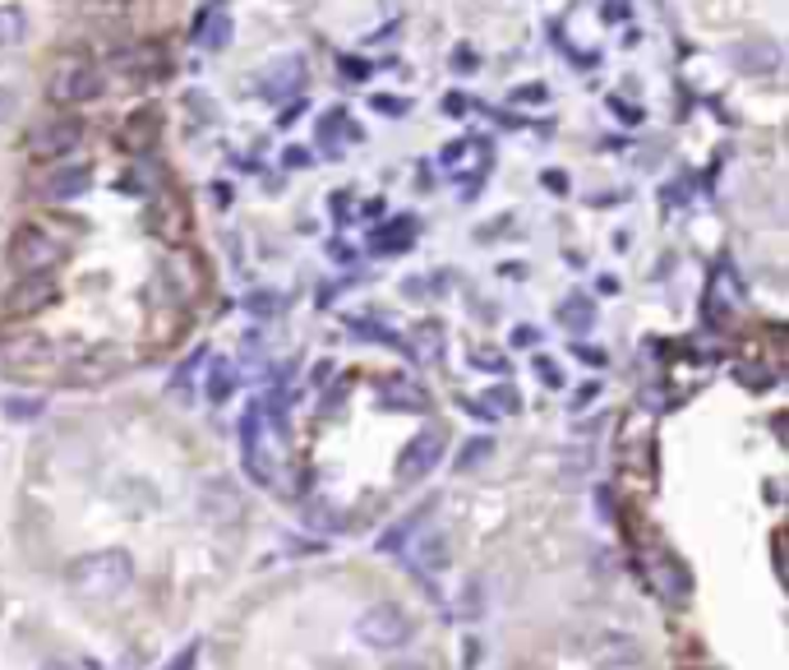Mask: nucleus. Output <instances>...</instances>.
Returning a JSON list of instances; mask_svg holds the SVG:
<instances>
[{
    "mask_svg": "<svg viewBox=\"0 0 789 670\" xmlns=\"http://www.w3.org/2000/svg\"><path fill=\"white\" fill-rule=\"evenodd\" d=\"M577 356L591 360V366H604V356H600V352H591V347H577Z\"/></svg>",
    "mask_w": 789,
    "mask_h": 670,
    "instance_id": "nucleus-40",
    "label": "nucleus"
},
{
    "mask_svg": "<svg viewBox=\"0 0 789 670\" xmlns=\"http://www.w3.org/2000/svg\"><path fill=\"white\" fill-rule=\"evenodd\" d=\"M356 139H360V125L347 121V112H328V116L319 121V144H324L328 153L347 148V144H356Z\"/></svg>",
    "mask_w": 789,
    "mask_h": 670,
    "instance_id": "nucleus-19",
    "label": "nucleus"
},
{
    "mask_svg": "<svg viewBox=\"0 0 789 670\" xmlns=\"http://www.w3.org/2000/svg\"><path fill=\"white\" fill-rule=\"evenodd\" d=\"M536 370H540V379L549 384V389H559V384H564V375L555 370V360H545V356H540V360H536Z\"/></svg>",
    "mask_w": 789,
    "mask_h": 670,
    "instance_id": "nucleus-33",
    "label": "nucleus"
},
{
    "mask_svg": "<svg viewBox=\"0 0 789 670\" xmlns=\"http://www.w3.org/2000/svg\"><path fill=\"white\" fill-rule=\"evenodd\" d=\"M194 42H199L203 51H222V46L231 42V14H227V6L199 10V19H194Z\"/></svg>",
    "mask_w": 789,
    "mask_h": 670,
    "instance_id": "nucleus-14",
    "label": "nucleus"
},
{
    "mask_svg": "<svg viewBox=\"0 0 789 670\" xmlns=\"http://www.w3.org/2000/svg\"><path fill=\"white\" fill-rule=\"evenodd\" d=\"M356 638L365 642V648L392 652V648H402V642H411V615L392 601H379L356 620Z\"/></svg>",
    "mask_w": 789,
    "mask_h": 670,
    "instance_id": "nucleus-4",
    "label": "nucleus"
},
{
    "mask_svg": "<svg viewBox=\"0 0 789 670\" xmlns=\"http://www.w3.org/2000/svg\"><path fill=\"white\" fill-rule=\"evenodd\" d=\"M199 504H203V513H208L213 523L241 519V495H235L227 481H208V485H203V495H199Z\"/></svg>",
    "mask_w": 789,
    "mask_h": 670,
    "instance_id": "nucleus-16",
    "label": "nucleus"
},
{
    "mask_svg": "<svg viewBox=\"0 0 789 670\" xmlns=\"http://www.w3.org/2000/svg\"><path fill=\"white\" fill-rule=\"evenodd\" d=\"M245 311H254V315H277V311H282V296H277V292H250V296H245Z\"/></svg>",
    "mask_w": 789,
    "mask_h": 670,
    "instance_id": "nucleus-29",
    "label": "nucleus"
},
{
    "mask_svg": "<svg viewBox=\"0 0 789 670\" xmlns=\"http://www.w3.org/2000/svg\"><path fill=\"white\" fill-rule=\"evenodd\" d=\"M74 250V231L65 222H23L10 237V264L14 273H51Z\"/></svg>",
    "mask_w": 789,
    "mask_h": 670,
    "instance_id": "nucleus-1",
    "label": "nucleus"
},
{
    "mask_svg": "<svg viewBox=\"0 0 789 670\" xmlns=\"http://www.w3.org/2000/svg\"><path fill=\"white\" fill-rule=\"evenodd\" d=\"M84 190H93V171L88 167H61V171H51L46 186H42L46 199H78Z\"/></svg>",
    "mask_w": 789,
    "mask_h": 670,
    "instance_id": "nucleus-17",
    "label": "nucleus"
},
{
    "mask_svg": "<svg viewBox=\"0 0 789 670\" xmlns=\"http://www.w3.org/2000/svg\"><path fill=\"white\" fill-rule=\"evenodd\" d=\"M135 578V559L125 551H93V555H78L70 564V587L78 597H93V601H112L129 587Z\"/></svg>",
    "mask_w": 789,
    "mask_h": 670,
    "instance_id": "nucleus-2",
    "label": "nucleus"
},
{
    "mask_svg": "<svg viewBox=\"0 0 789 670\" xmlns=\"http://www.w3.org/2000/svg\"><path fill=\"white\" fill-rule=\"evenodd\" d=\"M411 107L407 97H375V112H392V116H402Z\"/></svg>",
    "mask_w": 789,
    "mask_h": 670,
    "instance_id": "nucleus-34",
    "label": "nucleus"
},
{
    "mask_svg": "<svg viewBox=\"0 0 789 670\" xmlns=\"http://www.w3.org/2000/svg\"><path fill=\"white\" fill-rule=\"evenodd\" d=\"M443 112H449V116H462V112H466V97L449 93V97H443Z\"/></svg>",
    "mask_w": 789,
    "mask_h": 670,
    "instance_id": "nucleus-37",
    "label": "nucleus"
},
{
    "mask_svg": "<svg viewBox=\"0 0 789 670\" xmlns=\"http://www.w3.org/2000/svg\"><path fill=\"white\" fill-rule=\"evenodd\" d=\"M415 559L425 564V569H443V564H449V541H443V536H425L415 546Z\"/></svg>",
    "mask_w": 789,
    "mask_h": 670,
    "instance_id": "nucleus-26",
    "label": "nucleus"
},
{
    "mask_svg": "<svg viewBox=\"0 0 789 670\" xmlns=\"http://www.w3.org/2000/svg\"><path fill=\"white\" fill-rule=\"evenodd\" d=\"M305 56H296V51H286V56H273L269 65L259 70V93L269 97V102H286V97H296L305 88Z\"/></svg>",
    "mask_w": 789,
    "mask_h": 670,
    "instance_id": "nucleus-9",
    "label": "nucleus"
},
{
    "mask_svg": "<svg viewBox=\"0 0 789 670\" xmlns=\"http://www.w3.org/2000/svg\"><path fill=\"white\" fill-rule=\"evenodd\" d=\"M46 366H56V347L42 333H14L0 343V370L6 375H38Z\"/></svg>",
    "mask_w": 789,
    "mask_h": 670,
    "instance_id": "nucleus-5",
    "label": "nucleus"
},
{
    "mask_svg": "<svg viewBox=\"0 0 789 670\" xmlns=\"http://www.w3.org/2000/svg\"><path fill=\"white\" fill-rule=\"evenodd\" d=\"M144 222H148L152 237H162L167 245H180V241L190 237V209H186V199H180L176 190H157L148 199Z\"/></svg>",
    "mask_w": 789,
    "mask_h": 670,
    "instance_id": "nucleus-7",
    "label": "nucleus"
},
{
    "mask_svg": "<svg viewBox=\"0 0 789 670\" xmlns=\"http://www.w3.org/2000/svg\"><path fill=\"white\" fill-rule=\"evenodd\" d=\"M194 657H199V648H186V652L176 657V666H171V670H190V661H194Z\"/></svg>",
    "mask_w": 789,
    "mask_h": 670,
    "instance_id": "nucleus-38",
    "label": "nucleus"
},
{
    "mask_svg": "<svg viewBox=\"0 0 789 670\" xmlns=\"http://www.w3.org/2000/svg\"><path fill=\"white\" fill-rule=\"evenodd\" d=\"M471 360H476V366H481V370H494V375H508V360H504V356H498V352H485V347H481V352H476V356H471Z\"/></svg>",
    "mask_w": 789,
    "mask_h": 670,
    "instance_id": "nucleus-32",
    "label": "nucleus"
},
{
    "mask_svg": "<svg viewBox=\"0 0 789 670\" xmlns=\"http://www.w3.org/2000/svg\"><path fill=\"white\" fill-rule=\"evenodd\" d=\"M23 33H29V14L19 6H0V46L23 42Z\"/></svg>",
    "mask_w": 789,
    "mask_h": 670,
    "instance_id": "nucleus-24",
    "label": "nucleus"
},
{
    "mask_svg": "<svg viewBox=\"0 0 789 670\" xmlns=\"http://www.w3.org/2000/svg\"><path fill=\"white\" fill-rule=\"evenodd\" d=\"M42 670H70L65 661H51V666H42ZM78 670H97V666H78Z\"/></svg>",
    "mask_w": 789,
    "mask_h": 670,
    "instance_id": "nucleus-41",
    "label": "nucleus"
},
{
    "mask_svg": "<svg viewBox=\"0 0 789 670\" xmlns=\"http://www.w3.org/2000/svg\"><path fill=\"white\" fill-rule=\"evenodd\" d=\"M494 453V440H485V435H481V440H471L462 453H457V472H471V468H481V462Z\"/></svg>",
    "mask_w": 789,
    "mask_h": 670,
    "instance_id": "nucleus-27",
    "label": "nucleus"
},
{
    "mask_svg": "<svg viewBox=\"0 0 789 670\" xmlns=\"http://www.w3.org/2000/svg\"><path fill=\"white\" fill-rule=\"evenodd\" d=\"M78 139H84V125L70 121V116H51L29 135V153L42 158V163H56V158H65V153L78 148Z\"/></svg>",
    "mask_w": 789,
    "mask_h": 670,
    "instance_id": "nucleus-8",
    "label": "nucleus"
},
{
    "mask_svg": "<svg viewBox=\"0 0 789 670\" xmlns=\"http://www.w3.org/2000/svg\"><path fill=\"white\" fill-rule=\"evenodd\" d=\"M157 130H162V116H157V112H139V116L120 130V148H125V153H148L152 139H157Z\"/></svg>",
    "mask_w": 789,
    "mask_h": 670,
    "instance_id": "nucleus-18",
    "label": "nucleus"
},
{
    "mask_svg": "<svg viewBox=\"0 0 789 670\" xmlns=\"http://www.w3.org/2000/svg\"><path fill=\"white\" fill-rule=\"evenodd\" d=\"M411 241H415V222H411V218H398V222H388L383 231H375L370 245H375L379 254H398V250H407Z\"/></svg>",
    "mask_w": 789,
    "mask_h": 670,
    "instance_id": "nucleus-22",
    "label": "nucleus"
},
{
    "mask_svg": "<svg viewBox=\"0 0 789 670\" xmlns=\"http://www.w3.org/2000/svg\"><path fill=\"white\" fill-rule=\"evenodd\" d=\"M734 65H739L744 74H776L780 70V46L771 38L739 42V46H734Z\"/></svg>",
    "mask_w": 789,
    "mask_h": 670,
    "instance_id": "nucleus-13",
    "label": "nucleus"
},
{
    "mask_svg": "<svg viewBox=\"0 0 789 670\" xmlns=\"http://www.w3.org/2000/svg\"><path fill=\"white\" fill-rule=\"evenodd\" d=\"M536 343H540V333H536L532 324H522V328L513 333V347H536Z\"/></svg>",
    "mask_w": 789,
    "mask_h": 670,
    "instance_id": "nucleus-35",
    "label": "nucleus"
},
{
    "mask_svg": "<svg viewBox=\"0 0 789 670\" xmlns=\"http://www.w3.org/2000/svg\"><path fill=\"white\" fill-rule=\"evenodd\" d=\"M379 402L392 407V411H425V407H430V394L420 389L415 379H407V375H388V379L379 384Z\"/></svg>",
    "mask_w": 789,
    "mask_h": 670,
    "instance_id": "nucleus-12",
    "label": "nucleus"
},
{
    "mask_svg": "<svg viewBox=\"0 0 789 670\" xmlns=\"http://www.w3.org/2000/svg\"><path fill=\"white\" fill-rule=\"evenodd\" d=\"M227 394H231V366H227V360H218V366H213V379H208V398L222 402Z\"/></svg>",
    "mask_w": 789,
    "mask_h": 670,
    "instance_id": "nucleus-30",
    "label": "nucleus"
},
{
    "mask_svg": "<svg viewBox=\"0 0 789 670\" xmlns=\"http://www.w3.org/2000/svg\"><path fill=\"white\" fill-rule=\"evenodd\" d=\"M411 527H415V519H407V523H398L392 532H383V536H379V551H402V541H407Z\"/></svg>",
    "mask_w": 789,
    "mask_h": 670,
    "instance_id": "nucleus-31",
    "label": "nucleus"
},
{
    "mask_svg": "<svg viewBox=\"0 0 789 670\" xmlns=\"http://www.w3.org/2000/svg\"><path fill=\"white\" fill-rule=\"evenodd\" d=\"M476 417H498V411H517V394L513 389H490L485 398H476V402H466Z\"/></svg>",
    "mask_w": 789,
    "mask_h": 670,
    "instance_id": "nucleus-25",
    "label": "nucleus"
},
{
    "mask_svg": "<svg viewBox=\"0 0 789 670\" xmlns=\"http://www.w3.org/2000/svg\"><path fill=\"white\" fill-rule=\"evenodd\" d=\"M61 301V287H56V278L51 273H23L14 287L6 292V315L14 320H33L42 315L46 305H56Z\"/></svg>",
    "mask_w": 789,
    "mask_h": 670,
    "instance_id": "nucleus-6",
    "label": "nucleus"
},
{
    "mask_svg": "<svg viewBox=\"0 0 789 670\" xmlns=\"http://www.w3.org/2000/svg\"><path fill=\"white\" fill-rule=\"evenodd\" d=\"M439 458H443V435H439V430L415 435V440L402 449V458H398V481H420V477H430V472L439 468Z\"/></svg>",
    "mask_w": 789,
    "mask_h": 670,
    "instance_id": "nucleus-10",
    "label": "nucleus"
},
{
    "mask_svg": "<svg viewBox=\"0 0 789 670\" xmlns=\"http://www.w3.org/2000/svg\"><path fill=\"white\" fill-rule=\"evenodd\" d=\"M97 93H102V74L84 56H65L46 80V97L56 102V107H78V102H88Z\"/></svg>",
    "mask_w": 789,
    "mask_h": 670,
    "instance_id": "nucleus-3",
    "label": "nucleus"
},
{
    "mask_svg": "<svg viewBox=\"0 0 789 670\" xmlns=\"http://www.w3.org/2000/svg\"><path fill=\"white\" fill-rule=\"evenodd\" d=\"M651 583L661 587V597H665V601H683V597H688V578H683V569H678L674 559H661V564H655V569H651Z\"/></svg>",
    "mask_w": 789,
    "mask_h": 670,
    "instance_id": "nucleus-21",
    "label": "nucleus"
},
{
    "mask_svg": "<svg viewBox=\"0 0 789 670\" xmlns=\"http://www.w3.org/2000/svg\"><path fill=\"white\" fill-rule=\"evenodd\" d=\"M14 107H19V97H14L10 88H0V121H10V116H14Z\"/></svg>",
    "mask_w": 789,
    "mask_h": 670,
    "instance_id": "nucleus-36",
    "label": "nucleus"
},
{
    "mask_svg": "<svg viewBox=\"0 0 789 670\" xmlns=\"http://www.w3.org/2000/svg\"><path fill=\"white\" fill-rule=\"evenodd\" d=\"M6 417L10 421H33V417H42V398H6Z\"/></svg>",
    "mask_w": 789,
    "mask_h": 670,
    "instance_id": "nucleus-28",
    "label": "nucleus"
},
{
    "mask_svg": "<svg viewBox=\"0 0 789 670\" xmlns=\"http://www.w3.org/2000/svg\"><path fill=\"white\" fill-rule=\"evenodd\" d=\"M411 352L420 356V366H434V360L443 356V324H434V320H425L415 328V343H411Z\"/></svg>",
    "mask_w": 789,
    "mask_h": 670,
    "instance_id": "nucleus-23",
    "label": "nucleus"
},
{
    "mask_svg": "<svg viewBox=\"0 0 789 670\" xmlns=\"http://www.w3.org/2000/svg\"><path fill=\"white\" fill-rule=\"evenodd\" d=\"M388 670H420V661H392Z\"/></svg>",
    "mask_w": 789,
    "mask_h": 670,
    "instance_id": "nucleus-42",
    "label": "nucleus"
},
{
    "mask_svg": "<svg viewBox=\"0 0 789 670\" xmlns=\"http://www.w3.org/2000/svg\"><path fill=\"white\" fill-rule=\"evenodd\" d=\"M559 324H564L568 333H587V328L596 324V301L582 296V292H572V296L559 305Z\"/></svg>",
    "mask_w": 789,
    "mask_h": 670,
    "instance_id": "nucleus-20",
    "label": "nucleus"
},
{
    "mask_svg": "<svg viewBox=\"0 0 789 670\" xmlns=\"http://www.w3.org/2000/svg\"><path fill=\"white\" fill-rule=\"evenodd\" d=\"M443 167H449L453 176H466L471 186H476L481 171L490 167V158H485V148L476 139H466V144H449V148H443Z\"/></svg>",
    "mask_w": 789,
    "mask_h": 670,
    "instance_id": "nucleus-15",
    "label": "nucleus"
},
{
    "mask_svg": "<svg viewBox=\"0 0 789 670\" xmlns=\"http://www.w3.org/2000/svg\"><path fill=\"white\" fill-rule=\"evenodd\" d=\"M513 97H517V102H540V97H545V88H517Z\"/></svg>",
    "mask_w": 789,
    "mask_h": 670,
    "instance_id": "nucleus-39",
    "label": "nucleus"
},
{
    "mask_svg": "<svg viewBox=\"0 0 789 670\" xmlns=\"http://www.w3.org/2000/svg\"><path fill=\"white\" fill-rule=\"evenodd\" d=\"M587 652L596 666H610V670H628V666H638L642 661V648L628 634H614V629H604L587 642Z\"/></svg>",
    "mask_w": 789,
    "mask_h": 670,
    "instance_id": "nucleus-11",
    "label": "nucleus"
}]
</instances>
